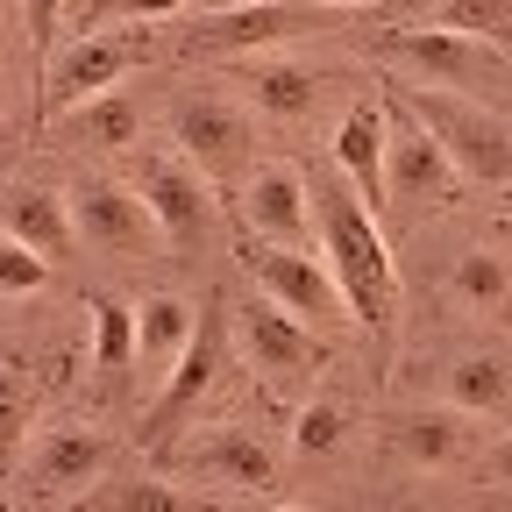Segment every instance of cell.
<instances>
[{
  "label": "cell",
  "instance_id": "22",
  "mask_svg": "<svg viewBox=\"0 0 512 512\" xmlns=\"http://www.w3.org/2000/svg\"><path fill=\"white\" fill-rule=\"evenodd\" d=\"M72 512H214L207 498H192L164 477H121V484H93L72 498Z\"/></svg>",
  "mask_w": 512,
  "mask_h": 512
},
{
  "label": "cell",
  "instance_id": "1",
  "mask_svg": "<svg viewBox=\"0 0 512 512\" xmlns=\"http://www.w3.org/2000/svg\"><path fill=\"white\" fill-rule=\"evenodd\" d=\"M313 192V228H320V256H328V271L349 299V320L363 328H392L399 313V264H392V242H384L377 214L356 200V185L342 171H320L306 178Z\"/></svg>",
  "mask_w": 512,
  "mask_h": 512
},
{
  "label": "cell",
  "instance_id": "25",
  "mask_svg": "<svg viewBox=\"0 0 512 512\" xmlns=\"http://www.w3.org/2000/svg\"><path fill=\"white\" fill-rule=\"evenodd\" d=\"M93 377H121L128 363H136V306H121V299H93Z\"/></svg>",
  "mask_w": 512,
  "mask_h": 512
},
{
  "label": "cell",
  "instance_id": "6",
  "mask_svg": "<svg viewBox=\"0 0 512 512\" xmlns=\"http://www.w3.org/2000/svg\"><path fill=\"white\" fill-rule=\"evenodd\" d=\"M136 192L143 207L157 214V235L178 249V256H200L214 242V178L178 157V150H150L143 171H136Z\"/></svg>",
  "mask_w": 512,
  "mask_h": 512
},
{
  "label": "cell",
  "instance_id": "16",
  "mask_svg": "<svg viewBox=\"0 0 512 512\" xmlns=\"http://www.w3.org/2000/svg\"><path fill=\"white\" fill-rule=\"evenodd\" d=\"M384 143H392V107L384 100H356L335 128V171L356 185V200L370 214H384L392 200H384Z\"/></svg>",
  "mask_w": 512,
  "mask_h": 512
},
{
  "label": "cell",
  "instance_id": "17",
  "mask_svg": "<svg viewBox=\"0 0 512 512\" xmlns=\"http://www.w3.org/2000/svg\"><path fill=\"white\" fill-rule=\"evenodd\" d=\"M0 228H8L22 249H36L43 264H64L79 249V228H72V192H50V185H15L8 207H0Z\"/></svg>",
  "mask_w": 512,
  "mask_h": 512
},
{
  "label": "cell",
  "instance_id": "23",
  "mask_svg": "<svg viewBox=\"0 0 512 512\" xmlns=\"http://www.w3.org/2000/svg\"><path fill=\"white\" fill-rule=\"evenodd\" d=\"M448 292H456L470 313H505L512 306V264L498 249H463L456 271H448Z\"/></svg>",
  "mask_w": 512,
  "mask_h": 512
},
{
  "label": "cell",
  "instance_id": "12",
  "mask_svg": "<svg viewBox=\"0 0 512 512\" xmlns=\"http://www.w3.org/2000/svg\"><path fill=\"white\" fill-rule=\"evenodd\" d=\"M249 271H256V285H264V299H278L285 313H313V320H342L349 313V299H342V285H335V271H328V256H306V249H278V242H264V249H249Z\"/></svg>",
  "mask_w": 512,
  "mask_h": 512
},
{
  "label": "cell",
  "instance_id": "2",
  "mask_svg": "<svg viewBox=\"0 0 512 512\" xmlns=\"http://www.w3.org/2000/svg\"><path fill=\"white\" fill-rule=\"evenodd\" d=\"M413 121H427V136L448 150V164L463 171V185H512V121L491 114L470 93H448L427 79H392L384 86Z\"/></svg>",
  "mask_w": 512,
  "mask_h": 512
},
{
  "label": "cell",
  "instance_id": "32",
  "mask_svg": "<svg viewBox=\"0 0 512 512\" xmlns=\"http://www.w3.org/2000/svg\"><path fill=\"white\" fill-rule=\"evenodd\" d=\"M477 477H484V484H498V491H512V427H505V434L484 448V456H477Z\"/></svg>",
  "mask_w": 512,
  "mask_h": 512
},
{
  "label": "cell",
  "instance_id": "34",
  "mask_svg": "<svg viewBox=\"0 0 512 512\" xmlns=\"http://www.w3.org/2000/svg\"><path fill=\"white\" fill-rule=\"evenodd\" d=\"M498 50H505V57H512V29H498Z\"/></svg>",
  "mask_w": 512,
  "mask_h": 512
},
{
  "label": "cell",
  "instance_id": "14",
  "mask_svg": "<svg viewBox=\"0 0 512 512\" xmlns=\"http://www.w3.org/2000/svg\"><path fill=\"white\" fill-rule=\"evenodd\" d=\"M114 456V441L93 434V427H43L36 448H29V463H22V484L43 491V498H64V491H93L100 470Z\"/></svg>",
  "mask_w": 512,
  "mask_h": 512
},
{
  "label": "cell",
  "instance_id": "35",
  "mask_svg": "<svg viewBox=\"0 0 512 512\" xmlns=\"http://www.w3.org/2000/svg\"><path fill=\"white\" fill-rule=\"evenodd\" d=\"M271 512H306V505H271Z\"/></svg>",
  "mask_w": 512,
  "mask_h": 512
},
{
  "label": "cell",
  "instance_id": "9",
  "mask_svg": "<svg viewBox=\"0 0 512 512\" xmlns=\"http://www.w3.org/2000/svg\"><path fill=\"white\" fill-rule=\"evenodd\" d=\"M384 107H392V143H384V200L392 207H448L463 192V171L448 164V150L427 136V121H413L392 93H384Z\"/></svg>",
  "mask_w": 512,
  "mask_h": 512
},
{
  "label": "cell",
  "instance_id": "5",
  "mask_svg": "<svg viewBox=\"0 0 512 512\" xmlns=\"http://www.w3.org/2000/svg\"><path fill=\"white\" fill-rule=\"evenodd\" d=\"M150 57V29H100V36H79L72 50H57L43 64V93H36V121H57L100 93H114L136 64Z\"/></svg>",
  "mask_w": 512,
  "mask_h": 512
},
{
  "label": "cell",
  "instance_id": "10",
  "mask_svg": "<svg viewBox=\"0 0 512 512\" xmlns=\"http://www.w3.org/2000/svg\"><path fill=\"white\" fill-rule=\"evenodd\" d=\"M235 335L249 349V370L264 384H292V377H313L320 363H328V342H320L299 313H285L278 299H249L235 306Z\"/></svg>",
  "mask_w": 512,
  "mask_h": 512
},
{
  "label": "cell",
  "instance_id": "18",
  "mask_svg": "<svg viewBox=\"0 0 512 512\" xmlns=\"http://www.w3.org/2000/svg\"><path fill=\"white\" fill-rule=\"evenodd\" d=\"M477 413H456V406H413V413H392V448L420 470H456L470 448H477Z\"/></svg>",
  "mask_w": 512,
  "mask_h": 512
},
{
  "label": "cell",
  "instance_id": "19",
  "mask_svg": "<svg viewBox=\"0 0 512 512\" xmlns=\"http://www.w3.org/2000/svg\"><path fill=\"white\" fill-rule=\"evenodd\" d=\"M192 328H200V313H192L178 292H150V299L136 306V356L150 363V377H157V384H164V377H171V363L185 356Z\"/></svg>",
  "mask_w": 512,
  "mask_h": 512
},
{
  "label": "cell",
  "instance_id": "36",
  "mask_svg": "<svg viewBox=\"0 0 512 512\" xmlns=\"http://www.w3.org/2000/svg\"><path fill=\"white\" fill-rule=\"evenodd\" d=\"M86 8H100V0H86ZM79 22H86V15H79Z\"/></svg>",
  "mask_w": 512,
  "mask_h": 512
},
{
  "label": "cell",
  "instance_id": "29",
  "mask_svg": "<svg viewBox=\"0 0 512 512\" xmlns=\"http://www.w3.org/2000/svg\"><path fill=\"white\" fill-rule=\"evenodd\" d=\"M185 8L192 0H100V8H86V22H171ZM86 22H79V36H86Z\"/></svg>",
  "mask_w": 512,
  "mask_h": 512
},
{
  "label": "cell",
  "instance_id": "26",
  "mask_svg": "<svg viewBox=\"0 0 512 512\" xmlns=\"http://www.w3.org/2000/svg\"><path fill=\"white\" fill-rule=\"evenodd\" d=\"M349 441V406L342 399H306L292 413V456H335V448Z\"/></svg>",
  "mask_w": 512,
  "mask_h": 512
},
{
  "label": "cell",
  "instance_id": "7",
  "mask_svg": "<svg viewBox=\"0 0 512 512\" xmlns=\"http://www.w3.org/2000/svg\"><path fill=\"white\" fill-rule=\"evenodd\" d=\"M171 143H178V157L200 164L214 185H235V178H249L256 121H249V107L228 100V93H192V100L171 107Z\"/></svg>",
  "mask_w": 512,
  "mask_h": 512
},
{
  "label": "cell",
  "instance_id": "4",
  "mask_svg": "<svg viewBox=\"0 0 512 512\" xmlns=\"http://www.w3.org/2000/svg\"><path fill=\"white\" fill-rule=\"evenodd\" d=\"M228 299L214 292L207 306H200V328H192V342H185V356L171 363V377L157 384V399H150V413H143V448L164 463L171 456V441H178V427L200 413V399L214 392V377L228 370Z\"/></svg>",
  "mask_w": 512,
  "mask_h": 512
},
{
  "label": "cell",
  "instance_id": "24",
  "mask_svg": "<svg viewBox=\"0 0 512 512\" xmlns=\"http://www.w3.org/2000/svg\"><path fill=\"white\" fill-rule=\"evenodd\" d=\"M512 399V370L498 363V356H456V363H448V406H456V413H498Z\"/></svg>",
  "mask_w": 512,
  "mask_h": 512
},
{
  "label": "cell",
  "instance_id": "27",
  "mask_svg": "<svg viewBox=\"0 0 512 512\" xmlns=\"http://www.w3.org/2000/svg\"><path fill=\"white\" fill-rule=\"evenodd\" d=\"M29 420H36V392L22 384L15 363H0V484L15 477V448L29 441Z\"/></svg>",
  "mask_w": 512,
  "mask_h": 512
},
{
  "label": "cell",
  "instance_id": "20",
  "mask_svg": "<svg viewBox=\"0 0 512 512\" xmlns=\"http://www.w3.org/2000/svg\"><path fill=\"white\" fill-rule=\"evenodd\" d=\"M242 93L256 100V114H271V121H306L313 100H320V79L306 72V64H285V57H249Z\"/></svg>",
  "mask_w": 512,
  "mask_h": 512
},
{
  "label": "cell",
  "instance_id": "13",
  "mask_svg": "<svg viewBox=\"0 0 512 512\" xmlns=\"http://www.w3.org/2000/svg\"><path fill=\"white\" fill-rule=\"evenodd\" d=\"M242 221L264 235V242H278V249H306V235H313L306 171H292V164H256V171L242 178Z\"/></svg>",
  "mask_w": 512,
  "mask_h": 512
},
{
  "label": "cell",
  "instance_id": "31",
  "mask_svg": "<svg viewBox=\"0 0 512 512\" xmlns=\"http://www.w3.org/2000/svg\"><path fill=\"white\" fill-rule=\"evenodd\" d=\"M57 15H64V0H22V22H29V57H50V43H57Z\"/></svg>",
  "mask_w": 512,
  "mask_h": 512
},
{
  "label": "cell",
  "instance_id": "28",
  "mask_svg": "<svg viewBox=\"0 0 512 512\" xmlns=\"http://www.w3.org/2000/svg\"><path fill=\"white\" fill-rule=\"evenodd\" d=\"M43 285H50V264L15 235H0V292H43Z\"/></svg>",
  "mask_w": 512,
  "mask_h": 512
},
{
  "label": "cell",
  "instance_id": "21",
  "mask_svg": "<svg viewBox=\"0 0 512 512\" xmlns=\"http://www.w3.org/2000/svg\"><path fill=\"white\" fill-rule=\"evenodd\" d=\"M57 136L64 143H93V150H128L143 136V107L128 100V93H100L72 114H57Z\"/></svg>",
  "mask_w": 512,
  "mask_h": 512
},
{
  "label": "cell",
  "instance_id": "8",
  "mask_svg": "<svg viewBox=\"0 0 512 512\" xmlns=\"http://www.w3.org/2000/svg\"><path fill=\"white\" fill-rule=\"evenodd\" d=\"M370 50L377 57H392V64H406L413 79H427V86H484V79H498V64H512L498 43H477V36H463V29H377L370 36Z\"/></svg>",
  "mask_w": 512,
  "mask_h": 512
},
{
  "label": "cell",
  "instance_id": "30",
  "mask_svg": "<svg viewBox=\"0 0 512 512\" xmlns=\"http://www.w3.org/2000/svg\"><path fill=\"white\" fill-rule=\"evenodd\" d=\"M505 15H512V0H448L434 22H441V29H463V36H470V29H491V36H498Z\"/></svg>",
  "mask_w": 512,
  "mask_h": 512
},
{
  "label": "cell",
  "instance_id": "11",
  "mask_svg": "<svg viewBox=\"0 0 512 512\" xmlns=\"http://www.w3.org/2000/svg\"><path fill=\"white\" fill-rule=\"evenodd\" d=\"M72 228L93 256H143L157 235V214L143 207L136 185H114V178H79L72 185Z\"/></svg>",
  "mask_w": 512,
  "mask_h": 512
},
{
  "label": "cell",
  "instance_id": "33",
  "mask_svg": "<svg viewBox=\"0 0 512 512\" xmlns=\"http://www.w3.org/2000/svg\"><path fill=\"white\" fill-rule=\"evenodd\" d=\"M392 8H399V15H441L448 0H392Z\"/></svg>",
  "mask_w": 512,
  "mask_h": 512
},
{
  "label": "cell",
  "instance_id": "15",
  "mask_svg": "<svg viewBox=\"0 0 512 512\" xmlns=\"http://www.w3.org/2000/svg\"><path fill=\"white\" fill-rule=\"evenodd\" d=\"M164 463L207 477V484H221V491H271V484H278V456H271L249 427H214V434H200V441H185L178 456H164Z\"/></svg>",
  "mask_w": 512,
  "mask_h": 512
},
{
  "label": "cell",
  "instance_id": "3",
  "mask_svg": "<svg viewBox=\"0 0 512 512\" xmlns=\"http://www.w3.org/2000/svg\"><path fill=\"white\" fill-rule=\"evenodd\" d=\"M313 29H328L320 0H221V8H200L178 29V50L185 57H256V50L313 36Z\"/></svg>",
  "mask_w": 512,
  "mask_h": 512
}]
</instances>
